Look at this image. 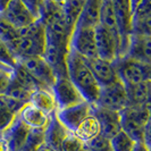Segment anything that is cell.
<instances>
[{"label":"cell","mask_w":151,"mask_h":151,"mask_svg":"<svg viewBox=\"0 0 151 151\" xmlns=\"http://www.w3.org/2000/svg\"><path fill=\"white\" fill-rule=\"evenodd\" d=\"M0 64L7 66L10 69H13L17 64V59L10 51L9 47L1 40H0Z\"/></svg>","instance_id":"cell-33"},{"label":"cell","mask_w":151,"mask_h":151,"mask_svg":"<svg viewBox=\"0 0 151 151\" xmlns=\"http://www.w3.org/2000/svg\"><path fill=\"white\" fill-rule=\"evenodd\" d=\"M51 92L56 101L57 110L75 106L85 101L67 76L57 77L53 85L51 86Z\"/></svg>","instance_id":"cell-9"},{"label":"cell","mask_w":151,"mask_h":151,"mask_svg":"<svg viewBox=\"0 0 151 151\" xmlns=\"http://www.w3.org/2000/svg\"><path fill=\"white\" fill-rule=\"evenodd\" d=\"M85 143L81 141L74 133H69L61 142L59 151H83Z\"/></svg>","instance_id":"cell-31"},{"label":"cell","mask_w":151,"mask_h":151,"mask_svg":"<svg viewBox=\"0 0 151 151\" xmlns=\"http://www.w3.org/2000/svg\"><path fill=\"white\" fill-rule=\"evenodd\" d=\"M92 115L97 119L100 127V135L110 140L118 132L122 131L121 115L96 105H92Z\"/></svg>","instance_id":"cell-13"},{"label":"cell","mask_w":151,"mask_h":151,"mask_svg":"<svg viewBox=\"0 0 151 151\" xmlns=\"http://www.w3.org/2000/svg\"><path fill=\"white\" fill-rule=\"evenodd\" d=\"M118 81L125 86L150 81L151 67L127 57H118L113 61Z\"/></svg>","instance_id":"cell-4"},{"label":"cell","mask_w":151,"mask_h":151,"mask_svg":"<svg viewBox=\"0 0 151 151\" xmlns=\"http://www.w3.org/2000/svg\"><path fill=\"white\" fill-rule=\"evenodd\" d=\"M67 77L83 99L91 105L97 102L100 86L89 68L86 60L69 49L67 56Z\"/></svg>","instance_id":"cell-1"},{"label":"cell","mask_w":151,"mask_h":151,"mask_svg":"<svg viewBox=\"0 0 151 151\" xmlns=\"http://www.w3.org/2000/svg\"><path fill=\"white\" fill-rule=\"evenodd\" d=\"M12 80L17 84H19L21 86H23L24 89L30 91L31 93L37 90H40V89H45V86L40 83L26 68L23 67L19 63H17L16 66L12 70ZM48 90H50V89H48Z\"/></svg>","instance_id":"cell-25"},{"label":"cell","mask_w":151,"mask_h":151,"mask_svg":"<svg viewBox=\"0 0 151 151\" xmlns=\"http://www.w3.org/2000/svg\"><path fill=\"white\" fill-rule=\"evenodd\" d=\"M94 40L97 58L107 61H114L118 58L119 43L117 39L101 25H98L94 29Z\"/></svg>","instance_id":"cell-12"},{"label":"cell","mask_w":151,"mask_h":151,"mask_svg":"<svg viewBox=\"0 0 151 151\" xmlns=\"http://www.w3.org/2000/svg\"><path fill=\"white\" fill-rule=\"evenodd\" d=\"M131 35L151 37V1H131Z\"/></svg>","instance_id":"cell-10"},{"label":"cell","mask_w":151,"mask_h":151,"mask_svg":"<svg viewBox=\"0 0 151 151\" xmlns=\"http://www.w3.org/2000/svg\"><path fill=\"white\" fill-rule=\"evenodd\" d=\"M69 52V38L45 31V48L42 58L57 77L67 76V56Z\"/></svg>","instance_id":"cell-2"},{"label":"cell","mask_w":151,"mask_h":151,"mask_svg":"<svg viewBox=\"0 0 151 151\" xmlns=\"http://www.w3.org/2000/svg\"><path fill=\"white\" fill-rule=\"evenodd\" d=\"M113 5L116 16L117 31L121 40V49L118 57H124L131 37V22H132L131 0H113Z\"/></svg>","instance_id":"cell-8"},{"label":"cell","mask_w":151,"mask_h":151,"mask_svg":"<svg viewBox=\"0 0 151 151\" xmlns=\"http://www.w3.org/2000/svg\"><path fill=\"white\" fill-rule=\"evenodd\" d=\"M0 69H5V70H13V69H10L9 67L5 66V65H2V64H0Z\"/></svg>","instance_id":"cell-39"},{"label":"cell","mask_w":151,"mask_h":151,"mask_svg":"<svg viewBox=\"0 0 151 151\" xmlns=\"http://www.w3.org/2000/svg\"><path fill=\"white\" fill-rule=\"evenodd\" d=\"M86 147L91 151H111L109 140L99 134L98 136L93 137L91 141L86 143Z\"/></svg>","instance_id":"cell-34"},{"label":"cell","mask_w":151,"mask_h":151,"mask_svg":"<svg viewBox=\"0 0 151 151\" xmlns=\"http://www.w3.org/2000/svg\"><path fill=\"white\" fill-rule=\"evenodd\" d=\"M45 143V129H30L22 151H37L41 144Z\"/></svg>","instance_id":"cell-30"},{"label":"cell","mask_w":151,"mask_h":151,"mask_svg":"<svg viewBox=\"0 0 151 151\" xmlns=\"http://www.w3.org/2000/svg\"><path fill=\"white\" fill-rule=\"evenodd\" d=\"M91 114H92V105L86 101L56 111L57 118L64 125V127L70 133H74Z\"/></svg>","instance_id":"cell-11"},{"label":"cell","mask_w":151,"mask_h":151,"mask_svg":"<svg viewBox=\"0 0 151 151\" xmlns=\"http://www.w3.org/2000/svg\"><path fill=\"white\" fill-rule=\"evenodd\" d=\"M100 2L101 1H99V0H88V1H85L75 26H84V27L96 29L99 25Z\"/></svg>","instance_id":"cell-24"},{"label":"cell","mask_w":151,"mask_h":151,"mask_svg":"<svg viewBox=\"0 0 151 151\" xmlns=\"http://www.w3.org/2000/svg\"><path fill=\"white\" fill-rule=\"evenodd\" d=\"M69 133L70 132H68L57 118L56 113H53L50 115L49 123L45 129V143L55 150L59 151L61 142Z\"/></svg>","instance_id":"cell-19"},{"label":"cell","mask_w":151,"mask_h":151,"mask_svg":"<svg viewBox=\"0 0 151 151\" xmlns=\"http://www.w3.org/2000/svg\"><path fill=\"white\" fill-rule=\"evenodd\" d=\"M69 49L86 60L97 58L94 29L75 26L69 39Z\"/></svg>","instance_id":"cell-5"},{"label":"cell","mask_w":151,"mask_h":151,"mask_svg":"<svg viewBox=\"0 0 151 151\" xmlns=\"http://www.w3.org/2000/svg\"><path fill=\"white\" fill-rule=\"evenodd\" d=\"M12 78V70L0 69V94H4Z\"/></svg>","instance_id":"cell-35"},{"label":"cell","mask_w":151,"mask_h":151,"mask_svg":"<svg viewBox=\"0 0 151 151\" xmlns=\"http://www.w3.org/2000/svg\"><path fill=\"white\" fill-rule=\"evenodd\" d=\"M37 151H57V150H55V149H52L51 147H49L48 144H41L40 147H39L38 149H37Z\"/></svg>","instance_id":"cell-37"},{"label":"cell","mask_w":151,"mask_h":151,"mask_svg":"<svg viewBox=\"0 0 151 151\" xmlns=\"http://www.w3.org/2000/svg\"><path fill=\"white\" fill-rule=\"evenodd\" d=\"M0 17L16 30L29 26L30 24L38 21L26 6L25 1L21 0L6 1L2 10L0 12Z\"/></svg>","instance_id":"cell-6"},{"label":"cell","mask_w":151,"mask_h":151,"mask_svg":"<svg viewBox=\"0 0 151 151\" xmlns=\"http://www.w3.org/2000/svg\"><path fill=\"white\" fill-rule=\"evenodd\" d=\"M109 142H110L111 151H131L135 144V142L123 131L118 132L116 135L113 136L109 140Z\"/></svg>","instance_id":"cell-28"},{"label":"cell","mask_w":151,"mask_h":151,"mask_svg":"<svg viewBox=\"0 0 151 151\" xmlns=\"http://www.w3.org/2000/svg\"><path fill=\"white\" fill-rule=\"evenodd\" d=\"M74 134L81 141H83L85 144L89 141H91L93 137H96L100 134V127H99L98 122L92 114L78 126V129L74 132Z\"/></svg>","instance_id":"cell-27"},{"label":"cell","mask_w":151,"mask_h":151,"mask_svg":"<svg viewBox=\"0 0 151 151\" xmlns=\"http://www.w3.org/2000/svg\"><path fill=\"white\" fill-rule=\"evenodd\" d=\"M131 151H150V149L144 143H142V142H135L133 149Z\"/></svg>","instance_id":"cell-36"},{"label":"cell","mask_w":151,"mask_h":151,"mask_svg":"<svg viewBox=\"0 0 151 151\" xmlns=\"http://www.w3.org/2000/svg\"><path fill=\"white\" fill-rule=\"evenodd\" d=\"M150 81L125 86L127 107L150 106Z\"/></svg>","instance_id":"cell-21"},{"label":"cell","mask_w":151,"mask_h":151,"mask_svg":"<svg viewBox=\"0 0 151 151\" xmlns=\"http://www.w3.org/2000/svg\"><path fill=\"white\" fill-rule=\"evenodd\" d=\"M0 151H8L6 148V144H5V141L2 139V133H0Z\"/></svg>","instance_id":"cell-38"},{"label":"cell","mask_w":151,"mask_h":151,"mask_svg":"<svg viewBox=\"0 0 151 151\" xmlns=\"http://www.w3.org/2000/svg\"><path fill=\"white\" fill-rule=\"evenodd\" d=\"M86 64L100 88L110 85L118 81L113 61H107L100 58H93V59H88Z\"/></svg>","instance_id":"cell-17"},{"label":"cell","mask_w":151,"mask_h":151,"mask_svg":"<svg viewBox=\"0 0 151 151\" xmlns=\"http://www.w3.org/2000/svg\"><path fill=\"white\" fill-rule=\"evenodd\" d=\"M99 25H101L107 31H109L114 37L117 39V41L119 43V49H121V40H119L117 25H116V16H115L113 0H102L100 2ZM118 56H119V53H118Z\"/></svg>","instance_id":"cell-22"},{"label":"cell","mask_w":151,"mask_h":151,"mask_svg":"<svg viewBox=\"0 0 151 151\" xmlns=\"http://www.w3.org/2000/svg\"><path fill=\"white\" fill-rule=\"evenodd\" d=\"M119 115L122 131L134 142L143 143L144 126L150 122V106L126 107Z\"/></svg>","instance_id":"cell-3"},{"label":"cell","mask_w":151,"mask_h":151,"mask_svg":"<svg viewBox=\"0 0 151 151\" xmlns=\"http://www.w3.org/2000/svg\"><path fill=\"white\" fill-rule=\"evenodd\" d=\"M29 104H31L32 106L40 109L41 111H43L49 116L57 111L56 101L53 98L52 92L48 89H40V90L32 92Z\"/></svg>","instance_id":"cell-23"},{"label":"cell","mask_w":151,"mask_h":151,"mask_svg":"<svg viewBox=\"0 0 151 151\" xmlns=\"http://www.w3.org/2000/svg\"><path fill=\"white\" fill-rule=\"evenodd\" d=\"M17 63H19L23 67L26 68L45 89L51 90V86L56 81V76L42 57H31L18 60Z\"/></svg>","instance_id":"cell-14"},{"label":"cell","mask_w":151,"mask_h":151,"mask_svg":"<svg viewBox=\"0 0 151 151\" xmlns=\"http://www.w3.org/2000/svg\"><path fill=\"white\" fill-rule=\"evenodd\" d=\"M8 97L15 99L17 101H21L23 104H29L31 98V93L30 91H27L26 89H24L23 86H21L19 84H17L16 82H14L12 78H10V82H9V85L7 86V89L5 91V93Z\"/></svg>","instance_id":"cell-29"},{"label":"cell","mask_w":151,"mask_h":151,"mask_svg":"<svg viewBox=\"0 0 151 151\" xmlns=\"http://www.w3.org/2000/svg\"><path fill=\"white\" fill-rule=\"evenodd\" d=\"M30 129L29 126H26L18 117H16L13 124L2 133V139L5 141L7 150L22 151Z\"/></svg>","instance_id":"cell-15"},{"label":"cell","mask_w":151,"mask_h":151,"mask_svg":"<svg viewBox=\"0 0 151 151\" xmlns=\"http://www.w3.org/2000/svg\"><path fill=\"white\" fill-rule=\"evenodd\" d=\"M18 37V32L14 29L12 25H9L7 22H5L0 17V40L4 41L6 45H9L12 41H14Z\"/></svg>","instance_id":"cell-32"},{"label":"cell","mask_w":151,"mask_h":151,"mask_svg":"<svg viewBox=\"0 0 151 151\" xmlns=\"http://www.w3.org/2000/svg\"><path fill=\"white\" fill-rule=\"evenodd\" d=\"M25 104L6 94H0V133H4L13 124Z\"/></svg>","instance_id":"cell-18"},{"label":"cell","mask_w":151,"mask_h":151,"mask_svg":"<svg viewBox=\"0 0 151 151\" xmlns=\"http://www.w3.org/2000/svg\"><path fill=\"white\" fill-rule=\"evenodd\" d=\"M83 151H91L88 147H86V144H85V147H84V149H83Z\"/></svg>","instance_id":"cell-40"},{"label":"cell","mask_w":151,"mask_h":151,"mask_svg":"<svg viewBox=\"0 0 151 151\" xmlns=\"http://www.w3.org/2000/svg\"><path fill=\"white\" fill-rule=\"evenodd\" d=\"M96 106L111 111L121 113L127 107V98L124 84L117 81L115 83L100 88Z\"/></svg>","instance_id":"cell-7"},{"label":"cell","mask_w":151,"mask_h":151,"mask_svg":"<svg viewBox=\"0 0 151 151\" xmlns=\"http://www.w3.org/2000/svg\"><path fill=\"white\" fill-rule=\"evenodd\" d=\"M125 57L145 65L151 63V37L131 35Z\"/></svg>","instance_id":"cell-16"},{"label":"cell","mask_w":151,"mask_h":151,"mask_svg":"<svg viewBox=\"0 0 151 151\" xmlns=\"http://www.w3.org/2000/svg\"><path fill=\"white\" fill-rule=\"evenodd\" d=\"M17 117L31 129H45L50 119L49 115L41 111L31 104H26L23 107Z\"/></svg>","instance_id":"cell-20"},{"label":"cell","mask_w":151,"mask_h":151,"mask_svg":"<svg viewBox=\"0 0 151 151\" xmlns=\"http://www.w3.org/2000/svg\"><path fill=\"white\" fill-rule=\"evenodd\" d=\"M84 2L82 0H68V1H61L63 6V13H64V18L65 23L67 26L69 33L72 32L75 27L77 19L80 17V14L82 12V8L84 6Z\"/></svg>","instance_id":"cell-26"}]
</instances>
